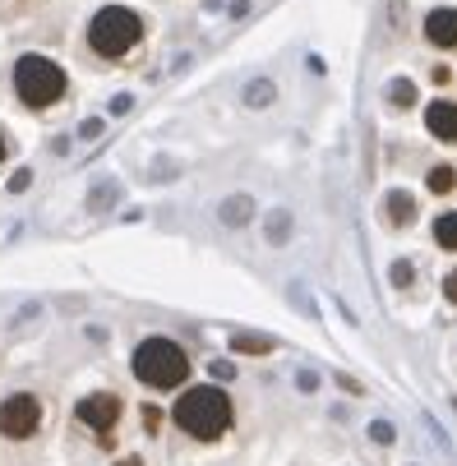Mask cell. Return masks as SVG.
Listing matches in <instances>:
<instances>
[{
	"label": "cell",
	"instance_id": "6da1fadb",
	"mask_svg": "<svg viewBox=\"0 0 457 466\" xmlns=\"http://www.w3.org/2000/svg\"><path fill=\"white\" fill-rule=\"evenodd\" d=\"M176 425L189 434V439H222L227 434V425H231V397L222 392V388H213V383H204V388H189V392H180V402H176Z\"/></svg>",
	"mask_w": 457,
	"mask_h": 466
},
{
	"label": "cell",
	"instance_id": "7a4b0ae2",
	"mask_svg": "<svg viewBox=\"0 0 457 466\" xmlns=\"http://www.w3.org/2000/svg\"><path fill=\"white\" fill-rule=\"evenodd\" d=\"M185 374H189V356H185L180 342H171V338L139 342V351H135V379L139 383H148V388H180Z\"/></svg>",
	"mask_w": 457,
	"mask_h": 466
},
{
	"label": "cell",
	"instance_id": "3957f363",
	"mask_svg": "<svg viewBox=\"0 0 457 466\" xmlns=\"http://www.w3.org/2000/svg\"><path fill=\"white\" fill-rule=\"evenodd\" d=\"M139 37H144V19H139L135 10H125V5H107V10H97L93 24H88V46H93L97 56H107V60L135 51Z\"/></svg>",
	"mask_w": 457,
	"mask_h": 466
},
{
	"label": "cell",
	"instance_id": "277c9868",
	"mask_svg": "<svg viewBox=\"0 0 457 466\" xmlns=\"http://www.w3.org/2000/svg\"><path fill=\"white\" fill-rule=\"evenodd\" d=\"M15 93L28 106H51V102L65 97V70L46 56H24L15 65Z\"/></svg>",
	"mask_w": 457,
	"mask_h": 466
},
{
	"label": "cell",
	"instance_id": "5b68a950",
	"mask_svg": "<svg viewBox=\"0 0 457 466\" xmlns=\"http://www.w3.org/2000/svg\"><path fill=\"white\" fill-rule=\"evenodd\" d=\"M37 425H42V402H37L33 392L5 397V407H0V434L15 439V443H24V439L37 434Z\"/></svg>",
	"mask_w": 457,
	"mask_h": 466
},
{
	"label": "cell",
	"instance_id": "8992f818",
	"mask_svg": "<svg viewBox=\"0 0 457 466\" xmlns=\"http://www.w3.org/2000/svg\"><path fill=\"white\" fill-rule=\"evenodd\" d=\"M88 430H97V434H111V425H116V416H120V397L116 392H88L84 402H79V411H75Z\"/></svg>",
	"mask_w": 457,
	"mask_h": 466
},
{
	"label": "cell",
	"instance_id": "52a82bcc",
	"mask_svg": "<svg viewBox=\"0 0 457 466\" xmlns=\"http://www.w3.org/2000/svg\"><path fill=\"white\" fill-rule=\"evenodd\" d=\"M425 125H430L434 139L457 144V102H430L425 106Z\"/></svg>",
	"mask_w": 457,
	"mask_h": 466
},
{
	"label": "cell",
	"instance_id": "ba28073f",
	"mask_svg": "<svg viewBox=\"0 0 457 466\" xmlns=\"http://www.w3.org/2000/svg\"><path fill=\"white\" fill-rule=\"evenodd\" d=\"M425 37L434 46H457V10H430L425 15Z\"/></svg>",
	"mask_w": 457,
	"mask_h": 466
},
{
	"label": "cell",
	"instance_id": "9c48e42d",
	"mask_svg": "<svg viewBox=\"0 0 457 466\" xmlns=\"http://www.w3.org/2000/svg\"><path fill=\"white\" fill-rule=\"evenodd\" d=\"M411 204H416V198H411L407 189H393V194H388V222L407 227V222H411Z\"/></svg>",
	"mask_w": 457,
	"mask_h": 466
},
{
	"label": "cell",
	"instance_id": "30bf717a",
	"mask_svg": "<svg viewBox=\"0 0 457 466\" xmlns=\"http://www.w3.org/2000/svg\"><path fill=\"white\" fill-rule=\"evenodd\" d=\"M434 240H439L443 249L457 254V213H443V218L434 222Z\"/></svg>",
	"mask_w": 457,
	"mask_h": 466
},
{
	"label": "cell",
	"instance_id": "8fae6325",
	"mask_svg": "<svg viewBox=\"0 0 457 466\" xmlns=\"http://www.w3.org/2000/svg\"><path fill=\"white\" fill-rule=\"evenodd\" d=\"M231 347H236V351H249V356H264V351H273V342H269V338H254V332H236Z\"/></svg>",
	"mask_w": 457,
	"mask_h": 466
},
{
	"label": "cell",
	"instance_id": "7c38bea8",
	"mask_svg": "<svg viewBox=\"0 0 457 466\" xmlns=\"http://www.w3.org/2000/svg\"><path fill=\"white\" fill-rule=\"evenodd\" d=\"M452 185H457V171H452L448 162H439V167L430 171V189H434V194H448Z\"/></svg>",
	"mask_w": 457,
	"mask_h": 466
},
{
	"label": "cell",
	"instance_id": "4fadbf2b",
	"mask_svg": "<svg viewBox=\"0 0 457 466\" xmlns=\"http://www.w3.org/2000/svg\"><path fill=\"white\" fill-rule=\"evenodd\" d=\"M388 93H393V106H411V102H416V84H411V79H398Z\"/></svg>",
	"mask_w": 457,
	"mask_h": 466
},
{
	"label": "cell",
	"instance_id": "5bb4252c",
	"mask_svg": "<svg viewBox=\"0 0 457 466\" xmlns=\"http://www.w3.org/2000/svg\"><path fill=\"white\" fill-rule=\"evenodd\" d=\"M222 218H227V222H245V218H249V198H231Z\"/></svg>",
	"mask_w": 457,
	"mask_h": 466
},
{
	"label": "cell",
	"instance_id": "9a60e30c",
	"mask_svg": "<svg viewBox=\"0 0 457 466\" xmlns=\"http://www.w3.org/2000/svg\"><path fill=\"white\" fill-rule=\"evenodd\" d=\"M370 439H374V443H393V425H388V420H374V425H370Z\"/></svg>",
	"mask_w": 457,
	"mask_h": 466
},
{
	"label": "cell",
	"instance_id": "2e32d148",
	"mask_svg": "<svg viewBox=\"0 0 457 466\" xmlns=\"http://www.w3.org/2000/svg\"><path fill=\"white\" fill-rule=\"evenodd\" d=\"M443 296L457 305V273H448V278H443Z\"/></svg>",
	"mask_w": 457,
	"mask_h": 466
},
{
	"label": "cell",
	"instance_id": "e0dca14e",
	"mask_svg": "<svg viewBox=\"0 0 457 466\" xmlns=\"http://www.w3.org/2000/svg\"><path fill=\"white\" fill-rule=\"evenodd\" d=\"M393 278H398V287H407V282H411V268H407V263H398V268H393Z\"/></svg>",
	"mask_w": 457,
	"mask_h": 466
},
{
	"label": "cell",
	"instance_id": "ac0fdd59",
	"mask_svg": "<svg viewBox=\"0 0 457 466\" xmlns=\"http://www.w3.org/2000/svg\"><path fill=\"white\" fill-rule=\"evenodd\" d=\"M10 189L19 194V189H28V171H19V176H10Z\"/></svg>",
	"mask_w": 457,
	"mask_h": 466
},
{
	"label": "cell",
	"instance_id": "d6986e66",
	"mask_svg": "<svg viewBox=\"0 0 457 466\" xmlns=\"http://www.w3.org/2000/svg\"><path fill=\"white\" fill-rule=\"evenodd\" d=\"M120 466H144V461H139V457H125V461H120Z\"/></svg>",
	"mask_w": 457,
	"mask_h": 466
},
{
	"label": "cell",
	"instance_id": "ffe728a7",
	"mask_svg": "<svg viewBox=\"0 0 457 466\" xmlns=\"http://www.w3.org/2000/svg\"><path fill=\"white\" fill-rule=\"evenodd\" d=\"M0 157H5V135H0Z\"/></svg>",
	"mask_w": 457,
	"mask_h": 466
}]
</instances>
